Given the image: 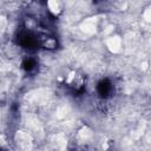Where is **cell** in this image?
<instances>
[{"instance_id":"1","label":"cell","mask_w":151,"mask_h":151,"mask_svg":"<svg viewBox=\"0 0 151 151\" xmlns=\"http://www.w3.org/2000/svg\"><path fill=\"white\" fill-rule=\"evenodd\" d=\"M111 88H112L111 84H110L109 81H106V80L100 81L99 85H98V92H99L101 96H107V94L111 92Z\"/></svg>"}]
</instances>
